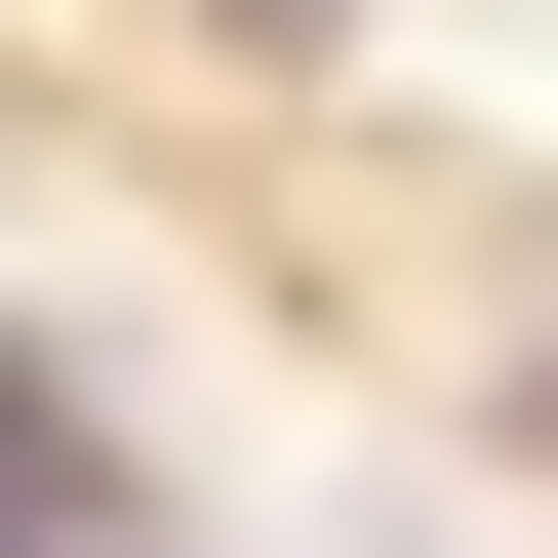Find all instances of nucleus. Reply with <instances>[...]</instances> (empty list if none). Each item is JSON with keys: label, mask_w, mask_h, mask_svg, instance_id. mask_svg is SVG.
Segmentation results:
<instances>
[{"label": "nucleus", "mask_w": 558, "mask_h": 558, "mask_svg": "<svg viewBox=\"0 0 558 558\" xmlns=\"http://www.w3.org/2000/svg\"><path fill=\"white\" fill-rule=\"evenodd\" d=\"M399 558H478V519H399Z\"/></svg>", "instance_id": "obj_1"}]
</instances>
